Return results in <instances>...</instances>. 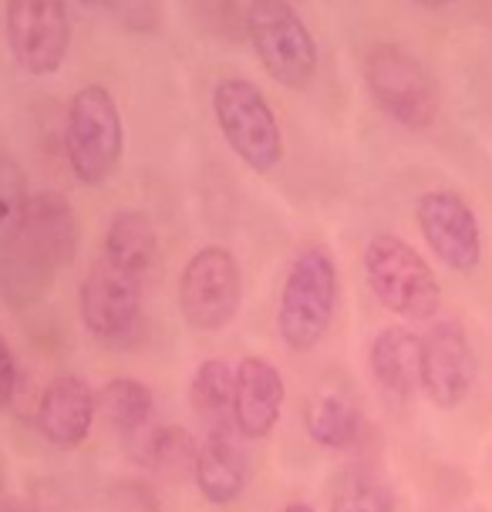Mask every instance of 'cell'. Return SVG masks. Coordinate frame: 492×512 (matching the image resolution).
<instances>
[{"label":"cell","instance_id":"obj_1","mask_svg":"<svg viewBox=\"0 0 492 512\" xmlns=\"http://www.w3.org/2000/svg\"><path fill=\"white\" fill-rule=\"evenodd\" d=\"M337 263L324 246H307L294 256L280 290L277 304V331L287 351L307 354L324 341L337 314Z\"/></svg>","mask_w":492,"mask_h":512},{"label":"cell","instance_id":"obj_2","mask_svg":"<svg viewBox=\"0 0 492 512\" xmlns=\"http://www.w3.org/2000/svg\"><path fill=\"white\" fill-rule=\"evenodd\" d=\"M364 280L388 314L432 320L442 310V287L428 260L395 233H378L364 246Z\"/></svg>","mask_w":492,"mask_h":512},{"label":"cell","instance_id":"obj_3","mask_svg":"<svg viewBox=\"0 0 492 512\" xmlns=\"http://www.w3.org/2000/svg\"><path fill=\"white\" fill-rule=\"evenodd\" d=\"M125 152V125L112 91L85 85L71 95L65 112V155L81 186L98 189L115 176Z\"/></svg>","mask_w":492,"mask_h":512},{"label":"cell","instance_id":"obj_4","mask_svg":"<svg viewBox=\"0 0 492 512\" xmlns=\"http://www.w3.org/2000/svg\"><path fill=\"white\" fill-rule=\"evenodd\" d=\"M368 95L391 122L425 132L439 118V88L425 64L395 41H375L361 58Z\"/></svg>","mask_w":492,"mask_h":512},{"label":"cell","instance_id":"obj_5","mask_svg":"<svg viewBox=\"0 0 492 512\" xmlns=\"http://www.w3.org/2000/svg\"><path fill=\"white\" fill-rule=\"evenodd\" d=\"M246 38L263 71L287 91H304L321 68V48L290 0H250Z\"/></svg>","mask_w":492,"mask_h":512},{"label":"cell","instance_id":"obj_6","mask_svg":"<svg viewBox=\"0 0 492 512\" xmlns=\"http://www.w3.org/2000/svg\"><path fill=\"white\" fill-rule=\"evenodd\" d=\"M213 118L226 145L250 172L267 176L284 159V132L260 85L250 78H220L213 85Z\"/></svg>","mask_w":492,"mask_h":512},{"label":"cell","instance_id":"obj_7","mask_svg":"<svg viewBox=\"0 0 492 512\" xmlns=\"http://www.w3.org/2000/svg\"><path fill=\"white\" fill-rule=\"evenodd\" d=\"M176 304L193 331L213 334L233 324L243 304V273L236 256L220 243L196 250L179 273Z\"/></svg>","mask_w":492,"mask_h":512},{"label":"cell","instance_id":"obj_8","mask_svg":"<svg viewBox=\"0 0 492 512\" xmlns=\"http://www.w3.org/2000/svg\"><path fill=\"white\" fill-rule=\"evenodd\" d=\"M7 51L31 78L58 75L71 48L68 0H7Z\"/></svg>","mask_w":492,"mask_h":512},{"label":"cell","instance_id":"obj_9","mask_svg":"<svg viewBox=\"0 0 492 512\" xmlns=\"http://www.w3.org/2000/svg\"><path fill=\"white\" fill-rule=\"evenodd\" d=\"M415 223L435 260L452 273H472L482 260L479 216L459 192L428 189L415 203Z\"/></svg>","mask_w":492,"mask_h":512},{"label":"cell","instance_id":"obj_10","mask_svg":"<svg viewBox=\"0 0 492 512\" xmlns=\"http://www.w3.org/2000/svg\"><path fill=\"white\" fill-rule=\"evenodd\" d=\"M142 277L145 273L98 253L81 283V320L88 334L112 341L129 331L142 314Z\"/></svg>","mask_w":492,"mask_h":512},{"label":"cell","instance_id":"obj_11","mask_svg":"<svg viewBox=\"0 0 492 512\" xmlns=\"http://www.w3.org/2000/svg\"><path fill=\"white\" fill-rule=\"evenodd\" d=\"M472 344L459 320L432 324V331L422 337V395L435 408H459L469 398L472 378Z\"/></svg>","mask_w":492,"mask_h":512},{"label":"cell","instance_id":"obj_12","mask_svg":"<svg viewBox=\"0 0 492 512\" xmlns=\"http://www.w3.org/2000/svg\"><path fill=\"white\" fill-rule=\"evenodd\" d=\"M284 378L277 364L267 358H243L236 364V391H233V428L246 442L267 438L284 411Z\"/></svg>","mask_w":492,"mask_h":512},{"label":"cell","instance_id":"obj_13","mask_svg":"<svg viewBox=\"0 0 492 512\" xmlns=\"http://www.w3.org/2000/svg\"><path fill=\"white\" fill-rule=\"evenodd\" d=\"M98 418V391L75 374H61L41 391L34 425L54 448H78Z\"/></svg>","mask_w":492,"mask_h":512},{"label":"cell","instance_id":"obj_14","mask_svg":"<svg viewBox=\"0 0 492 512\" xmlns=\"http://www.w3.org/2000/svg\"><path fill=\"white\" fill-rule=\"evenodd\" d=\"M193 479L203 499L213 502V506H230L243 496L246 479H250V462H246V452L236 442L233 425H220L206 435V442L196 452Z\"/></svg>","mask_w":492,"mask_h":512},{"label":"cell","instance_id":"obj_15","mask_svg":"<svg viewBox=\"0 0 492 512\" xmlns=\"http://www.w3.org/2000/svg\"><path fill=\"white\" fill-rule=\"evenodd\" d=\"M21 240L34 246L54 270L68 267L78 253V219L71 209L65 192L41 189L31 196V209H27Z\"/></svg>","mask_w":492,"mask_h":512},{"label":"cell","instance_id":"obj_16","mask_svg":"<svg viewBox=\"0 0 492 512\" xmlns=\"http://www.w3.org/2000/svg\"><path fill=\"white\" fill-rule=\"evenodd\" d=\"M368 368L385 395L408 398L422 384V337L402 324L381 327L371 341Z\"/></svg>","mask_w":492,"mask_h":512},{"label":"cell","instance_id":"obj_17","mask_svg":"<svg viewBox=\"0 0 492 512\" xmlns=\"http://www.w3.org/2000/svg\"><path fill=\"white\" fill-rule=\"evenodd\" d=\"M54 273L58 270L17 236L11 246L0 250V297L14 310L38 304V300L48 294Z\"/></svg>","mask_w":492,"mask_h":512},{"label":"cell","instance_id":"obj_18","mask_svg":"<svg viewBox=\"0 0 492 512\" xmlns=\"http://www.w3.org/2000/svg\"><path fill=\"white\" fill-rule=\"evenodd\" d=\"M156 250H159V233L145 209H122V213L112 216L102 240L105 256L145 273L152 267V260H156Z\"/></svg>","mask_w":492,"mask_h":512},{"label":"cell","instance_id":"obj_19","mask_svg":"<svg viewBox=\"0 0 492 512\" xmlns=\"http://www.w3.org/2000/svg\"><path fill=\"white\" fill-rule=\"evenodd\" d=\"M304 428L311 435L314 445L321 448H351L361 438L364 418L354 401L341 398V395H317L304 411Z\"/></svg>","mask_w":492,"mask_h":512},{"label":"cell","instance_id":"obj_20","mask_svg":"<svg viewBox=\"0 0 492 512\" xmlns=\"http://www.w3.org/2000/svg\"><path fill=\"white\" fill-rule=\"evenodd\" d=\"M233 391H236V368L223 358H209L196 368L189 384V401L196 415H203L209 425H233Z\"/></svg>","mask_w":492,"mask_h":512},{"label":"cell","instance_id":"obj_21","mask_svg":"<svg viewBox=\"0 0 492 512\" xmlns=\"http://www.w3.org/2000/svg\"><path fill=\"white\" fill-rule=\"evenodd\" d=\"M98 415L115 432H139L152 418V388L139 378H112L98 391Z\"/></svg>","mask_w":492,"mask_h":512},{"label":"cell","instance_id":"obj_22","mask_svg":"<svg viewBox=\"0 0 492 512\" xmlns=\"http://www.w3.org/2000/svg\"><path fill=\"white\" fill-rule=\"evenodd\" d=\"M27 209H31L27 172L11 152H0V250L21 236Z\"/></svg>","mask_w":492,"mask_h":512},{"label":"cell","instance_id":"obj_23","mask_svg":"<svg viewBox=\"0 0 492 512\" xmlns=\"http://www.w3.org/2000/svg\"><path fill=\"white\" fill-rule=\"evenodd\" d=\"M331 512H395V492L375 472H348L331 492Z\"/></svg>","mask_w":492,"mask_h":512},{"label":"cell","instance_id":"obj_24","mask_svg":"<svg viewBox=\"0 0 492 512\" xmlns=\"http://www.w3.org/2000/svg\"><path fill=\"white\" fill-rule=\"evenodd\" d=\"M196 438L186 432V428L179 425H166L159 428L156 435H152L149 442V462L152 469L159 475H166V479H182V475H193L196 469Z\"/></svg>","mask_w":492,"mask_h":512},{"label":"cell","instance_id":"obj_25","mask_svg":"<svg viewBox=\"0 0 492 512\" xmlns=\"http://www.w3.org/2000/svg\"><path fill=\"white\" fill-rule=\"evenodd\" d=\"M14 391H17V361H14L11 344H7L4 334H0V411L11 405Z\"/></svg>","mask_w":492,"mask_h":512},{"label":"cell","instance_id":"obj_26","mask_svg":"<svg viewBox=\"0 0 492 512\" xmlns=\"http://www.w3.org/2000/svg\"><path fill=\"white\" fill-rule=\"evenodd\" d=\"M0 512H38V509L24 499H7V502H0Z\"/></svg>","mask_w":492,"mask_h":512},{"label":"cell","instance_id":"obj_27","mask_svg":"<svg viewBox=\"0 0 492 512\" xmlns=\"http://www.w3.org/2000/svg\"><path fill=\"white\" fill-rule=\"evenodd\" d=\"M412 4H418V7H425V11H442V7H449V4H455V0H412Z\"/></svg>","mask_w":492,"mask_h":512},{"label":"cell","instance_id":"obj_28","mask_svg":"<svg viewBox=\"0 0 492 512\" xmlns=\"http://www.w3.org/2000/svg\"><path fill=\"white\" fill-rule=\"evenodd\" d=\"M81 7H112V0H75Z\"/></svg>","mask_w":492,"mask_h":512},{"label":"cell","instance_id":"obj_29","mask_svg":"<svg viewBox=\"0 0 492 512\" xmlns=\"http://www.w3.org/2000/svg\"><path fill=\"white\" fill-rule=\"evenodd\" d=\"M284 512H314V506H307V502H290Z\"/></svg>","mask_w":492,"mask_h":512},{"label":"cell","instance_id":"obj_30","mask_svg":"<svg viewBox=\"0 0 492 512\" xmlns=\"http://www.w3.org/2000/svg\"><path fill=\"white\" fill-rule=\"evenodd\" d=\"M0 486H4V479H0Z\"/></svg>","mask_w":492,"mask_h":512}]
</instances>
